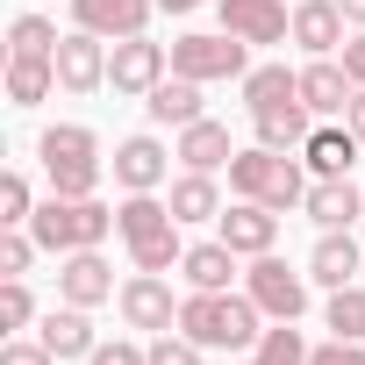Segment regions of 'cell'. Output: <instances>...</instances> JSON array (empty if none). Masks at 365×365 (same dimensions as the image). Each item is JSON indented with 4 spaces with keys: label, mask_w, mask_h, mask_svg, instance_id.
I'll return each mask as SVG.
<instances>
[{
    "label": "cell",
    "mask_w": 365,
    "mask_h": 365,
    "mask_svg": "<svg viewBox=\"0 0 365 365\" xmlns=\"http://www.w3.org/2000/svg\"><path fill=\"white\" fill-rule=\"evenodd\" d=\"M36 237L29 230H0V279H29V265H36Z\"/></svg>",
    "instance_id": "cell-35"
},
{
    "label": "cell",
    "mask_w": 365,
    "mask_h": 365,
    "mask_svg": "<svg viewBox=\"0 0 365 365\" xmlns=\"http://www.w3.org/2000/svg\"><path fill=\"white\" fill-rule=\"evenodd\" d=\"M58 86H65V93H101V86H108V36L72 29V36L58 43Z\"/></svg>",
    "instance_id": "cell-14"
},
{
    "label": "cell",
    "mask_w": 365,
    "mask_h": 365,
    "mask_svg": "<svg viewBox=\"0 0 365 365\" xmlns=\"http://www.w3.org/2000/svg\"><path fill=\"white\" fill-rule=\"evenodd\" d=\"M179 279H187V287H201V294H215V287H230V279H237V251H230L222 237L187 244V258H179Z\"/></svg>",
    "instance_id": "cell-26"
},
{
    "label": "cell",
    "mask_w": 365,
    "mask_h": 365,
    "mask_svg": "<svg viewBox=\"0 0 365 365\" xmlns=\"http://www.w3.org/2000/svg\"><path fill=\"white\" fill-rule=\"evenodd\" d=\"M36 165H43V179H51V194H72V201L101 194V179H108L101 136H93L86 122H51V129L36 136Z\"/></svg>",
    "instance_id": "cell-3"
},
{
    "label": "cell",
    "mask_w": 365,
    "mask_h": 365,
    "mask_svg": "<svg viewBox=\"0 0 365 365\" xmlns=\"http://www.w3.org/2000/svg\"><path fill=\"white\" fill-rule=\"evenodd\" d=\"M322 329H329V336H351V344H365V287H358V279L329 294V308H322Z\"/></svg>",
    "instance_id": "cell-30"
},
{
    "label": "cell",
    "mask_w": 365,
    "mask_h": 365,
    "mask_svg": "<svg viewBox=\"0 0 365 365\" xmlns=\"http://www.w3.org/2000/svg\"><path fill=\"white\" fill-rule=\"evenodd\" d=\"M86 365H150V358H143V344L115 336V344H93V358H86Z\"/></svg>",
    "instance_id": "cell-38"
},
{
    "label": "cell",
    "mask_w": 365,
    "mask_h": 365,
    "mask_svg": "<svg viewBox=\"0 0 365 365\" xmlns=\"http://www.w3.org/2000/svg\"><path fill=\"white\" fill-rule=\"evenodd\" d=\"M358 272H365V258H358V237H351V230H322V237H315V251H308V279L336 294V287H351Z\"/></svg>",
    "instance_id": "cell-21"
},
{
    "label": "cell",
    "mask_w": 365,
    "mask_h": 365,
    "mask_svg": "<svg viewBox=\"0 0 365 365\" xmlns=\"http://www.w3.org/2000/svg\"><path fill=\"white\" fill-rule=\"evenodd\" d=\"M122 287H115V265L101 258V251H72V258H58V301H72V308H101V301H115Z\"/></svg>",
    "instance_id": "cell-16"
},
{
    "label": "cell",
    "mask_w": 365,
    "mask_h": 365,
    "mask_svg": "<svg viewBox=\"0 0 365 365\" xmlns=\"http://www.w3.org/2000/svg\"><path fill=\"white\" fill-rule=\"evenodd\" d=\"M258 322H265L258 301H251V294H230V287H215V294L187 287V301H179V329H187L201 351H251V344L265 336Z\"/></svg>",
    "instance_id": "cell-1"
},
{
    "label": "cell",
    "mask_w": 365,
    "mask_h": 365,
    "mask_svg": "<svg viewBox=\"0 0 365 365\" xmlns=\"http://www.w3.org/2000/svg\"><path fill=\"white\" fill-rule=\"evenodd\" d=\"M0 365H58V351L43 336H8L0 344Z\"/></svg>",
    "instance_id": "cell-36"
},
{
    "label": "cell",
    "mask_w": 365,
    "mask_h": 365,
    "mask_svg": "<svg viewBox=\"0 0 365 365\" xmlns=\"http://www.w3.org/2000/svg\"><path fill=\"white\" fill-rule=\"evenodd\" d=\"M58 43H65V36H58V22H51V15H36V8L8 22V58H58Z\"/></svg>",
    "instance_id": "cell-29"
},
{
    "label": "cell",
    "mask_w": 365,
    "mask_h": 365,
    "mask_svg": "<svg viewBox=\"0 0 365 365\" xmlns=\"http://www.w3.org/2000/svg\"><path fill=\"white\" fill-rule=\"evenodd\" d=\"M308 351H315V344H308L294 322H272V329L251 344V365H308Z\"/></svg>",
    "instance_id": "cell-31"
},
{
    "label": "cell",
    "mask_w": 365,
    "mask_h": 365,
    "mask_svg": "<svg viewBox=\"0 0 365 365\" xmlns=\"http://www.w3.org/2000/svg\"><path fill=\"white\" fill-rule=\"evenodd\" d=\"M301 215H308L315 230H351V222H365V187H351V172H336V179H308Z\"/></svg>",
    "instance_id": "cell-17"
},
{
    "label": "cell",
    "mask_w": 365,
    "mask_h": 365,
    "mask_svg": "<svg viewBox=\"0 0 365 365\" xmlns=\"http://www.w3.org/2000/svg\"><path fill=\"white\" fill-rule=\"evenodd\" d=\"M58 86V58H8V108H43Z\"/></svg>",
    "instance_id": "cell-27"
},
{
    "label": "cell",
    "mask_w": 365,
    "mask_h": 365,
    "mask_svg": "<svg viewBox=\"0 0 365 365\" xmlns=\"http://www.w3.org/2000/svg\"><path fill=\"white\" fill-rule=\"evenodd\" d=\"M351 93H358V79L344 72V58H308L301 65V101H308L315 122H344Z\"/></svg>",
    "instance_id": "cell-15"
},
{
    "label": "cell",
    "mask_w": 365,
    "mask_h": 365,
    "mask_svg": "<svg viewBox=\"0 0 365 365\" xmlns=\"http://www.w3.org/2000/svg\"><path fill=\"white\" fill-rule=\"evenodd\" d=\"M36 336L58 351V365H65V358H93V344H101V336H93V308H72V301H58V308L36 322Z\"/></svg>",
    "instance_id": "cell-23"
},
{
    "label": "cell",
    "mask_w": 365,
    "mask_h": 365,
    "mask_svg": "<svg viewBox=\"0 0 365 365\" xmlns=\"http://www.w3.org/2000/svg\"><path fill=\"white\" fill-rule=\"evenodd\" d=\"M172 150H179V165H187V172H230V158H237V143H230V122H215V115L187 122Z\"/></svg>",
    "instance_id": "cell-19"
},
{
    "label": "cell",
    "mask_w": 365,
    "mask_h": 365,
    "mask_svg": "<svg viewBox=\"0 0 365 365\" xmlns=\"http://www.w3.org/2000/svg\"><path fill=\"white\" fill-rule=\"evenodd\" d=\"M150 15H158V0H72V29H93V36H108V43L143 36Z\"/></svg>",
    "instance_id": "cell-13"
},
{
    "label": "cell",
    "mask_w": 365,
    "mask_h": 365,
    "mask_svg": "<svg viewBox=\"0 0 365 365\" xmlns=\"http://www.w3.org/2000/svg\"><path fill=\"white\" fill-rule=\"evenodd\" d=\"M179 230H187V222H179L172 201H158V194H122V208H115V237L129 244L136 272H172L179 258H187Z\"/></svg>",
    "instance_id": "cell-2"
},
{
    "label": "cell",
    "mask_w": 365,
    "mask_h": 365,
    "mask_svg": "<svg viewBox=\"0 0 365 365\" xmlns=\"http://www.w3.org/2000/svg\"><path fill=\"white\" fill-rule=\"evenodd\" d=\"M308 129H315V115H308V101H279V108H265V115H251V136H258L265 150H301V143H308Z\"/></svg>",
    "instance_id": "cell-24"
},
{
    "label": "cell",
    "mask_w": 365,
    "mask_h": 365,
    "mask_svg": "<svg viewBox=\"0 0 365 365\" xmlns=\"http://www.w3.org/2000/svg\"><path fill=\"white\" fill-rule=\"evenodd\" d=\"M222 8V29L230 36H244L251 51H265V43H287L294 36V8L287 0H215Z\"/></svg>",
    "instance_id": "cell-11"
},
{
    "label": "cell",
    "mask_w": 365,
    "mask_h": 365,
    "mask_svg": "<svg viewBox=\"0 0 365 365\" xmlns=\"http://www.w3.org/2000/svg\"><path fill=\"white\" fill-rule=\"evenodd\" d=\"M172 158L179 150H165L158 136H122L115 158H108V172H115L122 194H158V187H172Z\"/></svg>",
    "instance_id": "cell-9"
},
{
    "label": "cell",
    "mask_w": 365,
    "mask_h": 365,
    "mask_svg": "<svg viewBox=\"0 0 365 365\" xmlns=\"http://www.w3.org/2000/svg\"><path fill=\"white\" fill-rule=\"evenodd\" d=\"M308 365H365V344L329 336V344H315V351H308Z\"/></svg>",
    "instance_id": "cell-37"
},
{
    "label": "cell",
    "mask_w": 365,
    "mask_h": 365,
    "mask_svg": "<svg viewBox=\"0 0 365 365\" xmlns=\"http://www.w3.org/2000/svg\"><path fill=\"white\" fill-rule=\"evenodd\" d=\"M336 8H344V22H351V29H365V0H336Z\"/></svg>",
    "instance_id": "cell-42"
},
{
    "label": "cell",
    "mask_w": 365,
    "mask_h": 365,
    "mask_svg": "<svg viewBox=\"0 0 365 365\" xmlns=\"http://www.w3.org/2000/svg\"><path fill=\"white\" fill-rule=\"evenodd\" d=\"M308 272H294L279 251H265V258H251V272H244V294L258 301V315L265 322H301L308 315Z\"/></svg>",
    "instance_id": "cell-6"
},
{
    "label": "cell",
    "mask_w": 365,
    "mask_h": 365,
    "mask_svg": "<svg viewBox=\"0 0 365 365\" xmlns=\"http://www.w3.org/2000/svg\"><path fill=\"white\" fill-rule=\"evenodd\" d=\"M172 72H179V79H201V86L244 79V72H251V43L230 36V29H215V36H172Z\"/></svg>",
    "instance_id": "cell-7"
},
{
    "label": "cell",
    "mask_w": 365,
    "mask_h": 365,
    "mask_svg": "<svg viewBox=\"0 0 365 365\" xmlns=\"http://www.w3.org/2000/svg\"><path fill=\"white\" fill-rule=\"evenodd\" d=\"M165 201H172L179 222H215V215H222V187H215V172H179L172 187H165Z\"/></svg>",
    "instance_id": "cell-25"
},
{
    "label": "cell",
    "mask_w": 365,
    "mask_h": 365,
    "mask_svg": "<svg viewBox=\"0 0 365 365\" xmlns=\"http://www.w3.org/2000/svg\"><path fill=\"white\" fill-rule=\"evenodd\" d=\"M29 322H36V294H29V279H0V329L22 336Z\"/></svg>",
    "instance_id": "cell-33"
},
{
    "label": "cell",
    "mask_w": 365,
    "mask_h": 365,
    "mask_svg": "<svg viewBox=\"0 0 365 365\" xmlns=\"http://www.w3.org/2000/svg\"><path fill=\"white\" fill-rule=\"evenodd\" d=\"M115 308H122V322H129V329H143V336L179 329V294H172V279H165V272H129V279H122V294H115Z\"/></svg>",
    "instance_id": "cell-8"
},
{
    "label": "cell",
    "mask_w": 365,
    "mask_h": 365,
    "mask_svg": "<svg viewBox=\"0 0 365 365\" xmlns=\"http://www.w3.org/2000/svg\"><path fill=\"white\" fill-rule=\"evenodd\" d=\"M358 136H351V122H315L308 129V143H301V165L315 172V179H336V172H351L358 165Z\"/></svg>",
    "instance_id": "cell-20"
},
{
    "label": "cell",
    "mask_w": 365,
    "mask_h": 365,
    "mask_svg": "<svg viewBox=\"0 0 365 365\" xmlns=\"http://www.w3.org/2000/svg\"><path fill=\"white\" fill-rule=\"evenodd\" d=\"M29 237H36L51 258L101 251V244L115 237V208H108L101 194H86V201H72V194H51V201H36V215H29Z\"/></svg>",
    "instance_id": "cell-4"
},
{
    "label": "cell",
    "mask_w": 365,
    "mask_h": 365,
    "mask_svg": "<svg viewBox=\"0 0 365 365\" xmlns=\"http://www.w3.org/2000/svg\"><path fill=\"white\" fill-rule=\"evenodd\" d=\"M308 165L294 158V150H265V143H251V150H237L230 158V194L237 201H265V208H301L308 201Z\"/></svg>",
    "instance_id": "cell-5"
},
{
    "label": "cell",
    "mask_w": 365,
    "mask_h": 365,
    "mask_svg": "<svg viewBox=\"0 0 365 365\" xmlns=\"http://www.w3.org/2000/svg\"><path fill=\"white\" fill-rule=\"evenodd\" d=\"M194 8H208V0H158V15H194Z\"/></svg>",
    "instance_id": "cell-41"
},
{
    "label": "cell",
    "mask_w": 365,
    "mask_h": 365,
    "mask_svg": "<svg viewBox=\"0 0 365 365\" xmlns=\"http://www.w3.org/2000/svg\"><path fill=\"white\" fill-rule=\"evenodd\" d=\"M237 86H244V108H251V115H265V108H279V101H301V72H287V65H251Z\"/></svg>",
    "instance_id": "cell-28"
},
{
    "label": "cell",
    "mask_w": 365,
    "mask_h": 365,
    "mask_svg": "<svg viewBox=\"0 0 365 365\" xmlns=\"http://www.w3.org/2000/svg\"><path fill=\"white\" fill-rule=\"evenodd\" d=\"M344 122H351V136H358V143H365V86H358V93H351V108H344Z\"/></svg>",
    "instance_id": "cell-40"
},
{
    "label": "cell",
    "mask_w": 365,
    "mask_h": 365,
    "mask_svg": "<svg viewBox=\"0 0 365 365\" xmlns=\"http://www.w3.org/2000/svg\"><path fill=\"white\" fill-rule=\"evenodd\" d=\"M143 358H150V365H208V351H201L187 329H165V336H150V344H143Z\"/></svg>",
    "instance_id": "cell-34"
},
{
    "label": "cell",
    "mask_w": 365,
    "mask_h": 365,
    "mask_svg": "<svg viewBox=\"0 0 365 365\" xmlns=\"http://www.w3.org/2000/svg\"><path fill=\"white\" fill-rule=\"evenodd\" d=\"M215 237H222L237 258H265V251L279 244V208H265V201H237V208L215 215Z\"/></svg>",
    "instance_id": "cell-12"
},
{
    "label": "cell",
    "mask_w": 365,
    "mask_h": 365,
    "mask_svg": "<svg viewBox=\"0 0 365 365\" xmlns=\"http://www.w3.org/2000/svg\"><path fill=\"white\" fill-rule=\"evenodd\" d=\"M336 58H344V72L365 86V29H358V36H344V51H336Z\"/></svg>",
    "instance_id": "cell-39"
},
{
    "label": "cell",
    "mask_w": 365,
    "mask_h": 365,
    "mask_svg": "<svg viewBox=\"0 0 365 365\" xmlns=\"http://www.w3.org/2000/svg\"><path fill=\"white\" fill-rule=\"evenodd\" d=\"M36 194H29V172H0V230H29Z\"/></svg>",
    "instance_id": "cell-32"
},
{
    "label": "cell",
    "mask_w": 365,
    "mask_h": 365,
    "mask_svg": "<svg viewBox=\"0 0 365 365\" xmlns=\"http://www.w3.org/2000/svg\"><path fill=\"white\" fill-rule=\"evenodd\" d=\"M344 8L336 0H294V43L308 51V58H336L344 51Z\"/></svg>",
    "instance_id": "cell-18"
},
{
    "label": "cell",
    "mask_w": 365,
    "mask_h": 365,
    "mask_svg": "<svg viewBox=\"0 0 365 365\" xmlns=\"http://www.w3.org/2000/svg\"><path fill=\"white\" fill-rule=\"evenodd\" d=\"M172 72V43H150V36H122L115 51H108V86L115 93H150L158 79Z\"/></svg>",
    "instance_id": "cell-10"
},
{
    "label": "cell",
    "mask_w": 365,
    "mask_h": 365,
    "mask_svg": "<svg viewBox=\"0 0 365 365\" xmlns=\"http://www.w3.org/2000/svg\"><path fill=\"white\" fill-rule=\"evenodd\" d=\"M143 115H150L158 129H187V122H201V115H208V108H201V79L165 72V79L143 93Z\"/></svg>",
    "instance_id": "cell-22"
}]
</instances>
